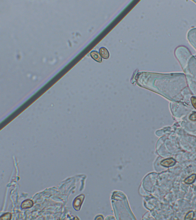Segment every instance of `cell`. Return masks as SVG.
I'll return each mask as SVG.
<instances>
[{"label":"cell","mask_w":196,"mask_h":220,"mask_svg":"<svg viewBox=\"0 0 196 220\" xmlns=\"http://www.w3.org/2000/svg\"><path fill=\"white\" fill-rule=\"evenodd\" d=\"M84 197V196L82 195L79 196L75 199L74 201L73 206L74 208L77 211H79L80 210Z\"/></svg>","instance_id":"6da1fadb"},{"label":"cell","mask_w":196,"mask_h":220,"mask_svg":"<svg viewBox=\"0 0 196 220\" xmlns=\"http://www.w3.org/2000/svg\"><path fill=\"white\" fill-rule=\"evenodd\" d=\"M176 163V161L172 158L167 159L164 160L161 162V165L166 168L173 166Z\"/></svg>","instance_id":"7a4b0ae2"},{"label":"cell","mask_w":196,"mask_h":220,"mask_svg":"<svg viewBox=\"0 0 196 220\" xmlns=\"http://www.w3.org/2000/svg\"><path fill=\"white\" fill-rule=\"evenodd\" d=\"M91 57L97 62H102V58L99 53L97 51H93L90 54Z\"/></svg>","instance_id":"3957f363"},{"label":"cell","mask_w":196,"mask_h":220,"mask_svg":"<svg viewBox=\"0 0 196 220\" xmlns=\"http://www.w3.org/2000/svg\"><path fill=\"white\" fill-rule=\"evenodd\" d=\"M100 54L103 58L108 59L109 57V53L106 48L105 47H101L99 50Z\"/></svg>","instance_id":"277c9868"},{"label":"cell","mask_w":196,"mask_h":220,"mask_svg":"<svg viewBox=\"0 0 196 220\" xmlns=\"http://www.w3.org/2000/svg\"><path fill=\"white\" fill-rule=\"evenodd\" d=\"M34 203L31 200H26L22 203L21 207L23 209L29 208L32 207Z\"/></svg>","instance_id":"5b68a950"},{"label":"cell","mask_w":196,"mask_h":220,"mask_svg":"<svg viewBox=\"0 0 196 220\" xmlns=\"http://www.w3.org/2000/svg\"><path fill=\"white\" fill-rule=\"evenodd\" d=\"M196 179V175L195 174H192L185 179L184 182L186 184H192L195 182Z\"/></svg>","instance_id":"8992f818"},{"label":"cell","mask_w":196,"mask_h":220,"mask_svg":"<svg viewBox=\"0 0 196 220\" xmlns=\"http://www.w3.org/2000/svg\"><path fill=\"white\" fill-rule=\"evenodd\" d=\"M12 214L10 213H7L5 214H4L2 215L1 216L0 220H10L11 218Z\"/></svg>","instance_id":"52a82bcc"},{"label":"cell","mask_w":196,"mask_h":220,"mask_svg":"<svg viewBox=\"0 0 196 220\" xmlns=\"http://www.w3.org/2000/svg\"><path fill=\"white\" fill-rule=\"evenodd\" d=\"M194 214L193 211H190L188 212L185 217V220L192 219L194 217Z\"/></svg>","instance_id":"ba28073f"},{"label":"cell","mask_w":196,"mask_h":220,"mask_svg":"<svg viewBox=\"0 0 196 220\" xmlns=\"http://www.w3.org/2000/svg\"><path fill=\"white\" fill-rule=\"evenodd\" d=\"M192 105L196 109V98L194 97H192L191 99Z\"/></svg>","instance_id":"9c48e42d"}]
</instances>
